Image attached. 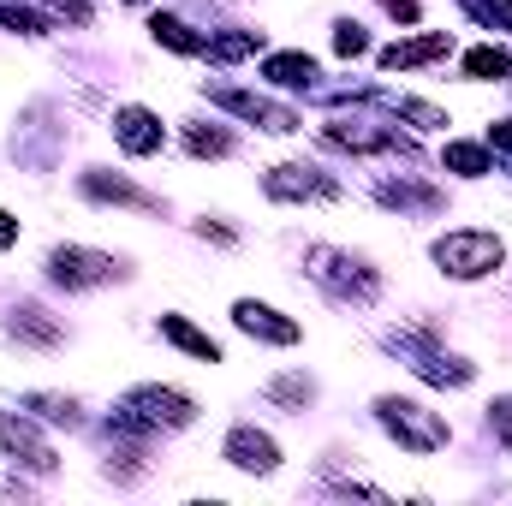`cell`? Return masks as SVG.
Returning a JSON list of instances; mask_svg holds the SVG:
<instances>
[{"label":"cell","mask_w":512,"mask_h":506,"mask_svg":"<svg viewBox=\"0 0 512 506\" xmlns=\"http://www.w3.org/2000/svg\"><path fill=\"white\" fill-rule=\"evenodd\" d=\"M304 274H310L322 292H334L340 304H370V298L382 292V274H376L364 256H346V251H334V245H316V251L304 256Z\"/></svg>","instance_id":"6da1fadb"},{"label":"cell","mask_w":512,"mask_h":506,"mask_svg":"<svg viewBox=\"0 0 512 506\" xmlns=\"http://www.w3.org/2000/svg\"><path fill=\"white\" fill-rule=\"evenodd\" d=\"M435 262H441V274H453V280H483V274H495V268L507 262V245H501L495 233L459 227V233H441V239H435Z\"/></svg>","instance_id":"7a4b0ae2"},{"label":"cell","mask_w":512,"mask_h":506,"mask_svg":"<svg viewBox=\"0 0 512 506\" xmlns=\"http://www.w3.org/2000/svg\"><path fill=\"white\" fill-rule=\"evenodd\" d=\"M376 417H382V429L399 441V447H411V453H441L447 441H453V429L429 411V405H417V399H376Z\"/></svg>","instance_id":"3957f363"},{"label":"cell","mask_w":512,"mask_h":506,"mask_svg":"<svg viewBox=\"0 0 512 506\" xmlns=\"http://www.w3.org/2000/svg\"><path fill=\"white\" fill-rule=\"evenodd\" d=\"M48 274H54V286H66V292H90V286H108L114 274H120V262L102 251H84V245H60V251L48 256Z\"/></svg>","instance_id":"277c9868"},{"label":"cell","mask_w":512,"mask_h":506,"mask_svg":"<svg viewBox=\"0 0 512 506\" xmlns=\"http://www.w3.org/2000/svg\"><path fill=\"white\" fill-rule=\"evenodd\" d=\"M126 411H137L149 429H185V423L197 417V405H191L179 387H131Z\"/></svg>","instance_id":"5b68a950"},{"label":"cell","mask_w":512,"mask_h":506,"mask_svg":"<svg viewBox=\"0 0 512 506\" xmlns=\"http://www.w3.org/2000/svg\"><path fill=\"white\" fill-rule=\"evenodd\" d=\"M262 191H268L274 203H328V197H340V185H334L322 167H274V173L262 179Z\"/></svg>","instance_id":"8992f818"},{"label":"cell","mask_w":512,"mask_h":506,"mask_svg":"<svg viewBox=\"0 0 512 506\" xmlns=\"http://www.w3.org/2000/svg\"><path fill=\"white\" fill-rule=\"evenodd\" d=\"M233 322H239L251 340H268V346H298V334H304L292 316H280L274 304H256V298H239V304H233Z\"/></svg>","instance_id":"52a82bcc"},{"label":"cell","mask_w":512,"mask_h":506,"mask_svg":"<svg viewBox=\"0 0 512 506\" xmlns=\"http://www.w3.org/2000/svg\"><path fill=\"white\" fill-rule=\"evenodd\" d=\"M0 447H6V453H12L18 465L42 471V477H48V471L60 465V459H54V447H48V441H42V435H36V429H30L24 417H12V411H0Z\"/></svg>","instance_id":"ba28073f"},{"label":"cell","mask_w":512,"mask_h":506,"mask_svg":"<svg viewBox=\"0 0 512 506\" xmlns=\"http://www.w3.org/2000/svg\"><path fill=\"white\" fill-rule=\"evenodd\" d=\"M215 102H221L227 114L262 126V131H298V114H292V108H280V102H268V96H251V90H215Z\"/></svg>","instance_id":"9c48e42d"},{"label":"cell","mask_w":512,"mask_h":506,"mask_svg":"<svg viewBox=\"0 0 512 506\" xmlns=\"http://www.w3.org/2000/svg\"><path fill=\"white\" fill-rule=\"evenodd\" d=\"M227 459H233L239 471H256V477L280 471V447H274L262 429H251V423H239V429L227 435Z\"/></svg>","instance_id":"30bf717a"},{"label":"cell","mask_w":512,"mask_h":506,"mask_svg":"<svg viewBox=\"0 0 512 506\" xmlns=\"http://www.w3.org/2000/svg\"><path fill=\"white\" fill-rule=\"evenodd\" d=\"M114 143H120L126 155H155V149H161V120H155L149 108H120V114H114Z\"/></svg>","instance_id":"8fae6325"},{"label":"cell","mask_w":512,"mask_h":506,"mask_svg":"<svg viewBox=\"0 0 512 506\" xmlns=\"http://www.w3.org/2000/svg\"><path fill=\"white\" fill-rule=\"evenodd\" d=\"M322 137H328L334 149H358V155L399 149V131L393 126H364V120H334V126H322Z\"/></svg>","instance_id":"7c38bea8"},{"label":"cell","mask_w":512,"mask_h":506,"mask_svg":"<svg viewBox=\"0 0 512 506\" xmlns=\"http://www.w3.org/2000/svg\"><path fill=\"white\" fill-rule=\"evenodd\" d=\"M447 48H453V36H447V30H429V36H411V42L382 48V66L387 72H399V66H423V60H441Z\"/></svg>","instance_id":"4fadbf2b"},{"label":"cell","mask_w":512,"mask_h":506,"mask_svg":"<svg viewBox=\"0 0 512 506\" xmlns=\"http://www.w3.org/2000/svg\"><path fill=\"white\" fill-rule=\"evenodd\" d=\"M84 197H96V203H120V209H155L149 191H137L131 179H108V173H84Z\"/></svg>","instance_id":"5bb4252c"},{"label":"cell","mask_w":512,"mask_h":506,"mask_svg":"<svg viewBox=\"0 0 512 506\" xmlns=\"http://www.w3.org/2000/svg\"><path fill=\"white\" fill-rule=\"evenodd\" d=\"M149 30H155V42L173 48V54H203V48H209V36H197V30H191L185 18H173V12H155Z\"/></svg>","instance_id":"9a60e30c"},{"label":"cell","mask_w":512,"mask_h":506,"mask_svg":"<svg viewBox=\"0 0 512 506\" xmlns=\"http://www.w3.org/2000/svg\"><path fill=\"white\" fill-rule=\"evenodd\" d=\"M161 334H167L179 352H191V358H203V364H221V346H215L203 328H191L185 316H161Z\"/></svg>","instance_id":"2e32d148"},{"label":"cell","mask_w":512,"mask_h":506,"mask_svg":"<svg viewBox=\"0 0 512 506\" xmlns=\"http://www.w3.org/2000/svg\"><path fill=\"white\" fill-rule=\"evenodd\" d=\"M411 370H417L423 381H435V387H471V376H477L465 358H441V352H417Z\"/></svg>","instance_id":"e0dca14e"},{"label":"cell","mask_w":512,"mask_h":506,"mask_svg":"<svg viewBox=\"0 0 512 506\" xmlns=\"http://www.w3.org/2000/svg\"><path fill=\"white\" fill-rule=\"evenodd\" d=\"M376 197L387 209H441V191L435 185H411V179H382Z\"/></svg>","instance_id":"ac0fdd59"},{"label":"cell","mask_w":512,"mask_h":506,"mask_svg":"<svg viewBox=\"0 0 512 506\" xmlns=\"http://www.w3.org/2000/svg\"><path fill=\"white\" fill-rule=\"evenodd\" d=\"M262 78H268V84H280V90H310L316 60H310V54H274V60L262 66Z\"/></svg>","instance_id":"d6986e66"},{"label":"cell","mask_w":512,"mask_h":506,"mask_svg":"<svg viewBox=\"0 0 512 506\" xmlns=\"http://www.w3.org/2000/svg\"><path fill=\"white\" fill-rule=\"evenodd\" d=\"M12 334L30 340V346H60V322H48L42 304H18V310H12Z\"/></svg>","instance_id":"ffe728a7"},{"label":"cell","mask_w":512,"mask_h":506,"mask_svg":"<svg viewBox=\"0 0 512 506\" xmlns=\"http://www.w3.org/2000/svg\"><path fill=\"white\" fill-rule=\"evenodd\" d=\"M507 72H512V60H507V48H495V42H483V48L465 54V78H477V84H495Z\"/></svg>","instance_id":"44dd1931"},{"label":"cell","mask_w":512,"mask_h":506,"mask_svg":"<svg viewBox=\"0 0 512 506\" xmlns=\"http://www.w3.org/2000/svg\"><path fill=\"white\" fill-rule=\"evenodd\" d=\"M441 161H447V167H453V173H465V179H483V173H489V167H495V161H489V149H483V143H447V155H441Z\"/></svg>","instance_id":"7402d4cb"},{"label":"cell","mask_w":512,"mask_h":506,"mask_svg":"<svg viewBox=\"0 0 512 506\" xmlns=\"http://www.w3.org/2000/svg\"><path fill=\"white\" fill-rule=\"evenodd\" d=\"M209 54H215V60H245V54H256V30H227V36H209Z\"/></svg>","instance_id":"603a6c76"},{"label":"cell","mask_w":512,"mask_h":506,"mask_svg":"<svg viewBox=\"0 0 512 506\" xmlns=\"http://www.w3.org/2000/svg\"><path fill=\"white\" fill-rule=\"evenodd\" d=\"M24 405H36V411H42L48 423H66V429L78 423V399H60V393H30Z\"/></svg>","instance_id":"cb8c5ba5"},{"label":"cell","mask_w":512,"mask_h":506,"mask_svg":"<svg viewBox=\"0 0 512 506\" xmlns=\"http://www.w3.org/2000/svg\"><path fill=\"white\" fill-rule=\"evenodd\" d=\"M185 143H191V155H233V137L215 126H191L185 131Z\"/></svg>","instance_id":"d4e9b609"},{"label":"cell","mask_w":512,"mask_h":506,"mask_svg":"<svg viewBox=\"0 0 512 506\" xmlns=\"http://www.w3.org/2000/svg\"><path fill=\"white\" fill-rule=\"evenodd\" d=\"M334 54H346V60L370 54V36H364V24H340V30H334Z\"/></svg>","instance_id":"484cf974"},{"label":"cell","mask_w":512,"mask_h":506,"mask_svg":"<svg viewBox=\"0 0 512 506\" xmlns=\"http://www.w3.org/2000/svg\"><path fill=\"white\" fill-rule=\"evenodd\" d=\"M0 24L18 30V36H42V18H36L30 6H0Z\"/></svg>","instance_id":"4316f807"},{"label":"cell","mask_w":512,"mask_h":506,"mask_svg":"<svg viewBox=\"0 0 512 506\" xmlns=\"http://www.w3.org/2000/svg\"><path fill=\"white\" fill-rule=\"evenodd\" d=\"M268 393H274L280 405H310V381H298V376H280V381H268Z\"/></svg>","instance_id":"83f0119b"},{"label":"cell","mask_w":512,"mask_h":506,"mask_svg":"<svg viewBox=\"0 0 512 506\" xmlns=\"http://www.w3.org/2000/svg\"><path fill=\"white\" fill-rule=\"evenodd\" d=\"M489 429L501 435V447L512 453V399H495V405H489Z\"/></svg>","instance_id":"f1b7e54d"},{"label":"cell","mask_w":512,"mask_h":506,"mask_svg":"<svg viewBox=\"0 0 512 506\" xmlns=\"http://www.w3.org/2000/svg\"><path fill=\"white\" fill-rule=\"evenodd\" d=\"M471 12H477V18H489V24H507V30H512V0H471Z\"/></svg>","instance_id":"f546056e"},{"label":"cell","mask_w":512,"mask_h":506,"mask_svg":"<svg viewBox=\"0 0 512 506\" xmlns=\"http://www.w3.org/2000/svg\"><path fill=\"white\" fill-rule=\"evenodd\" d=\"M489 149H512V120H501V126H489Z\"/></svg>","instance_id":"4dcf8cb0"},{"label":"cell","mask_w":512,"mask_h":506,"mask_svg":"<svg viewBox=\"0 0 512 506\" xmlns=\"http://www.w3.org/2000/svg\"><path fill=\"white\" fill-rule=\"evenodd\" d=\"M12 239H18V215H6V209H0V251H6Z\"/></svg>","instance_id":"1f68e13d"},{"label":"cell","mask_w":512,"mask_h":506,"mask_svg":"<svg viewBox=\"0 0 512 506\" xmlns=\"http://www.w3.org/2000/svg\"><path fill=\"white\" fill-rule=\"evenodd\" d=\"M387 12H393V18H405V24H411V18H417V0H382Z\"/></svg>","instance_id":"d6a6232c"},{"label":"cell","mask_w":512,"mask_h":506,"mask_svg":"<svg viewBox=\"0 0 512 506\" xmlns=\"http://www.w3.org/2000/svg\"><path fill=\"white\" fill-rule=\"evenodd\" d=\"M60 12H72V18L84 24V18H90V0H60Z\"/></svg>","instance_id":"836d02e7"}]
</instances>
